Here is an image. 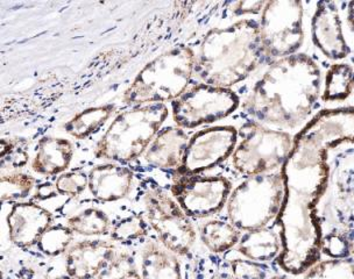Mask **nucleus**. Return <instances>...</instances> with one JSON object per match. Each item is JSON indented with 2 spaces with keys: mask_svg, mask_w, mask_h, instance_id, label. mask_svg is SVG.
Instances as JSON below:
<instances>
[{
  "mask_svg": "<svg viewBox=\"0 0 354 279\" xmlns=\"http://www.w3.org/2000/svg\"><path fill=\"white\" fill-rule=\"evenodd\" d=\"M232 192V183L224 176L182 177L171 193L188 217H211L221 212Z\"/></svg>",
  "mask_w": 354,
  "mask_h": 279,
  "instance_id": "nucleus-12",
  "label": "nucleus"
},
{
  "mask_svg": "<svg viewBox=\"0 0 354 279\" xmlns=\"http://www.w3.org/2000/svg\"><path fill=\"white\" fill-rule=\"evenodd\" d=\"M52 222V213L42 206L35 202L15 204L8 215L10 240L20 248L32 247Z\"/></svg>",
  "mask_w": 354,
  "mask_h": 279,
  "instance_id": "nucleus-14",
  "label": "nucleus"
},
{
  "mask_svg": "<svg viewBox=\"0 0 354 279\" xmlns=\"http://www.w3.org/2000/svg\"><path fill=\"white\" fill-rule=\"evenodd\" d=\"M55 186L57 189V192L61 195L76 197V195H81L82 192L88 188V176L81 171L62 173L56 180Z\"/></svg>",
  "mask_w": 354,
  "mask_h": 279,
  "instance_id": "nucleus-34",
  "label": "nucleus"
},
{
  "mask_svg": "<svg viewBox=\"0 0 354 279\" xmlns=\"http://www.w3.org/2000/svg\"><path fill=\"white\" fill-rule=\"evenodd\" d=\"M147 233V224L139 214H132L117 221L111 229V236L115 241L129 243L140 239Z\"/></svg>",
  "mask_w": 354,
  "mask_h": 279,
  "instance_id": "nucleus-31",
  "label": "nucleus"
},
{
  "mask_svg": "<svg viewBox=\"0 0 354 279\" xmlns=\"http://www.w3.org/2000/svg\"><path fill=\"white\" fill-rule=\"evenodd\" d=\"M57 193H59L57 189L52 183H44L37 186L35 198L39 199V200H46V199L55 197Z\"/></svg>",
  "mask_w": 354,
  "mask_h": 279,
  "instance_id": "nucleus-37",
  "label": "nucleus"
},
{
  "mask_svg": "<svg viewBox=\"0 0 354 279\" xmlns=\"http://www.w3.org/2000/svg\"><path fill=\"white\" fill-rule=\"evenodd\" d=\"M238 135L233 126H216L196 133L189 140L177 173L181 177L196 176L219 166L236 151Z\"/></svg>",
  "mask_w": 354,
  "mask_h": 279,
  "instance_id": "nucleus-11",
  "label": "nucleus"
},
{
  "mask_svg": "<svg viewBox=\"0 0 354 279\" xmlns=\"http://www.w3.org/2000/svg\"><path fill=\"white\" fill-rule=\"evenodd\" d=\"M311 37L315 46L328 59L340 61L351 54L343 33L339 10L335 1H318L311 20Z\"/></svg>",
  "mask_w": 354,
  "mask_h": 279,
  "instance_id": "nucleus-13",
  "label": "nucleus"
},
{
  "mask_svg": "<svg viewBox=\"0 0 354 279\" xmlns=\"http://www.w3.org/2000/svg\"><path fill=\"white\" fill-rule=\"evenodd\" d=\"M33 177L26 173H8L1 177V200L11 202L18 199H25L30 195L33 189Z\"/></svg>",
  "mask_w": 354,
  "mask_h": 279,
  "instance_id": "nucleus-30",
  "label": "nucleus"
},
{
  "mask_svg": "<svg viewBox=\"0 0 354 279\" xmlns=\"http://www.w3.org/2000/svg\"><path fill=\"white\" fill-rule=\"evenodd\" d=\"M274 227L245 231L236 244V251L251 261L274 264L283 249L280 231H275Z\"/></svg>",
  "mask_w": 354,
  "mask_h": 279,
  "instance_id": "nucleus-19",
  "label": "nucleus"
},
{
  "mask_svg": "<svg viewBox=\"0 0 354 279\" xmlns=\"http://www.w3.org/2000/svg\"><path fill=\"white\" fill-rule=\"evenodd\" d=\"M286 188L281 171L248 177L230 195L226 214L240 231L277 226Z\"/></svg>",
  "mask_w": 354,
  "mask_h": 279,
  "instance_id": "nucleus-5",
  "label": "nucleus"
},
{
  "mask_svg": "<svg viewBox=\"0 0 354 279\" xmlns=\"http://www.w3.org/2000/svg\"><path fill=\"white\" fill-rule=\"evenodd\" d=\"M55 279H75V278H73V277H71V276H61V277H59V278H55Z\"/></svg>",
  "mask_w": 354,
  "mask_h": 279,
  "instance_id": "nucleus-40",
  "label": "nucleus"
},
{
  "mask_svg": "<svg viewBox=\"0 0 354 279\" xmlns=\"http://www.w3.org/2000/svg\"><path fill=\"white\" fill-rule=\"evenodd\" d=\"M97 279H141L137 267L129 255H119L103 271Z\"/></svg>",
  "mask_w": 354,
  "mask_h": 279,
  "instance_id": "nucleus-32",
  "label": "nucleus"
},
{
  "mask_svg": "<svg viewBox=\"0 0 354 279\" xmlns=\"http://www.w3.org/2000/svg\"><path fill=\"white\" fill-rule=\"evenodd\" d=\"M333 177V182L328 178V184L333 185L328 215L335 224L328 231H342L351 240L354 249V170L337 169Z\"/></svg>",
  "mask_w": 354,
  "mask_h": 279,
  "instance_id": "nucleus-16",
  "label": "nucleus"
},
{
  "mask_svg": "<svg viewBox=\"0 0 354 279\" xmlns=\"http://www.w3.org/2000/svg\"><path fill=\"white\" fill-rule=\"evenodd\" d=\"M322 258H347L354 255L353 244L342 231H326L322 233Z\"/></svg>",
  "mask_w": 354,
  "mask_h": 279,
  "instance_id": "nucleus-29",
  "label": "nucleus"
},
{
  "mask_svg": "<svg viewBox=\"0 0 354 279\" xmlns=\"http://www.w3.org/2000/svg\"><path fill=\"white\" fill-rule=\"evenodd\" d=\"M115 248L104 240L81 241L68 250L66 268L75 279H93L115 260Z\"/></svg>",
  "mask_w": 354,
  "mask_h": 279,
  "instance_id": "nucleus-15",
  "label": "nucleus"
},
{
  "mask_svg": "<svg viewBox=\"0 0 354 279\" xmlns=\"http://www.w3.org/2000/svg\"><path fill=\"white\" fill-rule=\"evenodd\" d=\"M239 135L241 141L232 154V166L246 178L281 171L294 147L289 133L257 122L243 125Z\"/></svg>",
  "mask_w": 354,
  "mask_h": 279,
  "instance_id": "nucleus-7",
  "label": "nucleus"
},
{
  "mask_svg": "<svg viewBox=\"0 0 354 279\" xmlns=\"http://www.w3.org/2000/svg\"><path fill=\"white\" fill-rule=\"evenodd\" d=\"M229 264L233 276L238 279H270L281 270L277 263L266 264L245 258H234Z\"/></svg>",
  "mask_w": 354,
  "mask_h": 279,
  "instance_id": "nucleus-28",
  "label": "nucleus"
},
{
  "mask_svg": "<svg viewBox=\"0 0 354 279\" xmlns=\"http://www.w3.org/2000/svg\"><path fill=\"white\" fill-rule=\"evenodd\" d=\"M270 279H296V277H294V276L288 275V273H286V272L280 270V271L277 272L275 275L272 276Z\"/></svg>",
  "mask_w": 354,
  "mask_h": 279,
  "instance_id": "nucleus-39",
  "label": "nucleus"
},
{
  "mask_svg": "<svg viewBox=\"0 0 354 279\" xmlns=\"http://www.w3.org/2000/svg\"><path fill=\"white\" fill-rule=\"evenodd\" d=\"M113 110V105L91 107L75 115L71 122L66 124L64 129L69 135L74 136L76 139H85L97 132L109 120Z\"/></svg>",
  "mask_w": 354,
  "mask_h": 279,
  "instance_id": "nucleus-24",
  "label": "nucleus"
},
{
  "mask_svg": "<svg viewBox=\"0 0 354 279\" xmlns=\"http://www.w3.org/2000/svg\"><path fill=\"white\" fill-rule=\"evenodd\" d=\"M240 231L230 221H207L201 228V239L211 253H223L239 243Z\"/></svg>",
  "mask_w": 354,
  "mask_h": 279,
  "instance_id": "nucleus-22",
  "label": "nucleus"
},
{
  "mask_svg": "<svg viewBox=\"0 0 354 279\" xmlns=\"http://www.w3.org/2000/svg\"><path fill=\"white\" fill-rule=\"evenodd\" d=\"M322 73L306 54H295L270 63L255 81L243 110L261 125L279 131L304 127L321 96Z\"/></svg>",
  "mask_w": 354,
  "mask_h": 279,
  "instance_id": "nucleus-2",
  "label": "nucleus"
},
{
  "mask_svg": "<svg viewBox=\"0 0 354 279\" xmlns=\"http://www.w3.org/2000/svg\"><path fill=\"white\" fill-rule=\"evenodd\" d=\"M267 1H239L234 8V15H243L248 13H259L262 11Z\"/></svg>",
  "mask_w": 354,
  "mask_h": 279,
  "instance_id": "nucleus-36",
  "label": "nucleus"
},
{
  "mask_svg": "<svg viewBox=\"0 0 354 279\" xmlns=\"http://www.w3.org/2000/svg\"><path fill=\"white\" fill-rule=\"evenodd\" d=\"M28 162V154L21 144L12 140L1 141V166L8 169H19L25 166Z\"/></svg>",
  "mask_w": 354,
  "mask_h": 279,
  "instance_id": "nucleus-33",
  "label": "nucleus"
},
{
  "mask_svg": "<svg viewBox=\"0 0 354 279\" xmlns=\"http://www.w3.org/2000/svg\"><path fill=\"white\" fill-rule=\"evenodd\" d=\"M148 221L161 242L173 253H188L196 241V231L185 211L156 185L145 193Z\"/></svg>",
  "mask_w": 354,
  "mask_h": 279,
  "instance_id": "nucleus-10",
  "label": "nucleus"
},
{
  "mask_svg": "<svg viewBox=\"0 0 354 279\" xmlns=\"http://www.w3.org/2000/svg\"><path fill=\"white\" fill-rule=\"evenodd\" d=\"M240 99L231 88L198 84L174 100V122L180 128H196L229 117Z\"/></svg>",
  "mask_w": 354,
  "mask_h": 279,
  "instance_id": "nucleus-9",
  "label": "nucleus"
},
{
  "mask_svg": "<svg viewBox=\"0 0 354 279\" xmlns=\"http://www.w3.org/2000/svg\"><path fill=\"white\" fill-rule=\"evenodd\" d=\"M296 279H354V256L321 258Z\"/></svg>",
  "mask_w": 354,
  "mask_h": 279,
  "instance_id": "nucleus-25",
  "label": "nucleus"
},
{
  "mask_svg": "<svg viewBox=\"0 0 354 279\" xmlns=\"http://www.w3.org/2000/svg\"><path fill=\"white\" fill-rule=\"evenodd\" d=\"M165 104L138 106L119 114L97 144L96 156L126 163L139 157L168 117Z\"/></svg>",
  "mask_w": 354,
  "mask_h": 279,
  "instance_id": "nucleus-6",
  "label": "nucleus"
},
{
  "mask_svg": "<svg viewBox=\"0 0 354 279\" xmlns=\"http://www.w3.org/2000/svg\"><path fill=\"white\" fill-rule=\"evenodd\" d=\"M133 173L125 166L107 163L88 173V189L100 202H117L125 198L132 188Z\"/></svg>",
  "mask_w": 354,
  "mask_h": 279,
  "instance_id": "nucleus-17",
  "label": "nucleus"
},
{
  "mask_svg": "<svg viewBox=\"0 0 354 279\" xmlns=\"http://www.w3.org/2000/svg\"><path fill=\"white\" fill-rule=\"evenodd\" d=\"M110 226L109 217L98 209H85L68 220V227L80 235H105L110 231Z\"/></svg>",
  "mask_w": 354,
  "mask_h": 279,
  "instance_id": "nucleus-26",
  "label": "nucleus"
},
{
  "mask_svg": "<svg viewBox=\"0 0 354 279\" xmlns=\"http://www.w3.org/2000/svg\"><path fill=\"white\" fill-rule=\"evenodd\" d=\"M353 85V68L346 63L333 64L325 76L324 92L322 99L325 103L345 100L350 96Z\"/></svg>",
  "mask_w": 354,
  "mask_h": 279,
  "instance_id": "nucleus-23",
  "label": "nucleus"
},
{
  "mask_svg": "<svg viewBox=\"0 0 354 279\" xmlns=\"http://www.w3.org/2000/svg\"><path fill=\"white\" fill-rule=\"evenodd\" d=\"M354 144V107L318 112L294 136L292 153L281 170L286 197L277 226L283 249L277 267L299 277L322 258V229L316 209L328 183V153Z\"/></svg>",
  "mask_w": 354,
  "mask_h": 279,
  "instance_id": "nucleus-1",
  "label": "nucleus"
},
{
  "mask_svg": "<svg viewBox=\"0 0 354 279\" xmlns=\"http://www.w3.org/2000/svg\"><path fill=\"white\" fill-rule=\"evenodd\" d=\"M303 15L304 8L299 0H270L266 3L259 22L266 59L273 62L297 54L304 40Z\"/></svg>",
  "mask_w": 354,
  "mask_h": 279,
  "instance_id": "nucleus-8",
  "label": "nucleus"
},
{
  "mask_svg": "<svg viewBox=\"0 0 354 279\" xmlns=\"http://www.w3.org/2000/svg\"><path fill=\"white\" fill-rule=\"evenodd\" d=\"M353 256H354V255H353Z\"/></svg>",
  "mask_w": 354,
  "mask_h": 279,
  "instance_id": "nucleus-41",
  "label": "nucleus"
},
{
  "mask_svg": "<svg viewBox=\"0 0 354 279\" xmlns=\"http://www.w3.org/2000/svg\"><path fill=\"white\" fill-rule=\"evenodd\" d=\"M74 147L71 141L56 137H44L37 147L32 168L42 176H56L71 164Z\"/></svg>",
  "mask_w": 354,
  "mask_h": 279,
  "instance_id": "nucleus-20",
  "label": "nucleus"
},
{
  "mask_svg": "<svg viewBox=\"0 0 354 279\" xmlns=\"http://www.w3.org/2000/svg\"><path fill=\"white\" fill-rule=\"evenodd\" d=\"M195 70L192 49H170L146 64L126 90L122 100L127 105L174 102L185 93Z\"/></svg>",
  "mask_w": 354,
  "mask_h": 279,
  "instance_id": "nucleus-4",
  "label": "nucleus"
},
{
  "mask_svg": "<svg viewBox=\"0 0 354 279\" xmlns=\"http://www.w3.org/2000/svg\"><path fill=\"white\" fill-rule=\"evenodd\" d=\"M347 22L351 30L354 32V1L348 3V8H347Z\"/></svg>",
  "mask_w": 354,
  "mask_h": 279,
  "instance_id": "nucleus-38",
  "label": "nucleus"
},
{
  "mask_svg": "<svg viewBox=\"0 0 354 279\" xmlns=\"http://www.w3.org/2000/svg\"><path fill=\"white\" fill-rule=\"evenodd\" d=\"M214 258L210 270H207V273L201 275V279H238L233 276L230 269V264H225L224 262L217 258Z\"/></svg>",
  "mask_w": 354,
  "mask_h": 279,
  "instance_id": "nucleus-35",
  "label": "nucleus"
},
{
  "mask_svg": "<svg viewBox=\"0 0 354 279\" xmlns=\"http://www.w3.org/2000/svg\"><path fill=\"white\" fill-rule=\"evenodd\" d=\"M263 59L259 23L246 19L207 32L195 71L205 84L230 88L245 81Z\"/></svg>",
  "mask_w": 354,
  "mask_h": 279,
  "instance_id": "nucleus-3",
  "label": "nucleus"
},
{
  "mask_svg": "<svg viewBox=\"0 0 354 279\" xmlns=\"http://www.w3.org/2000/svg\"><path fill=\"white\" fill-rule=\"evenodd\" d=\"M142 279H182L181 265L171 251L149 242L142 253Z\"/></svg>",
  "mask_w": 354,
  "mask_h": 279,
  "instance_id": "nucleus-21",
  "label": "nucleus"
},
{
  "mask_svg": "<svg viewBox=\"0 0 354 279\" xmlns=\"http://www.w3.org/2000/svg\"><path fill=\"white\" fill-rule=\"evenodd\" d=\"M74 239V231L71 227L55 224L44 231L37 241V246L41 253L55 258L64 253Z\"/></svg>",
  "mask_w": 354,
  "mask_h": 279,
  "instance_id": "nucleus-27",
  "label": "nucleus"
},
{
  "mask_svg": "<svg viewBox=\"0 0 354 279\" xmlns=\"http://www.w3.org/2000/svg\"><path fill=\"white\" fill-rule=\"evenodd\" d=\"M187 133L178 127H167L156 135L148 147L145 160L155 168L178 169L188 147Z\"/></svg>",
  "mask_w": 354,
  "mask_h": 279,
  "instance_id": "nucleus-18",
  "label": "nucleus"
}]
</instances>
